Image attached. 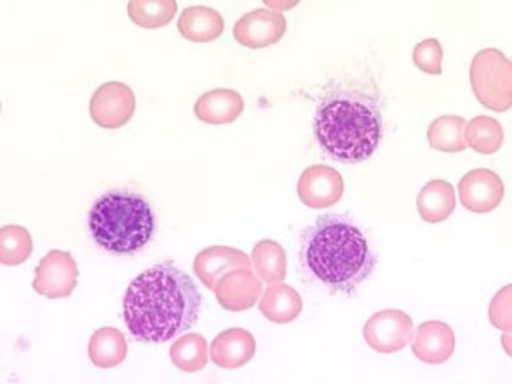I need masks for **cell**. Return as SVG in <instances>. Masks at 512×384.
Here are the masks:
<instances>
[{
  "label": "cell",
  "mask_w": 512,
  "mask_h": 384,
  "mask_svg": "<svg viewBox=\"0 0 512 384\" xmlns=\"http://www.w3.org/2000/svg\"><path fill=\"white\" fill-rule=\"evenodd\" d=\"M315 135L330 158L361 163L373 156L383 137L381 111L364 94H330L316 110Z\"/></svg>",
  "instance_id": "cell-3"
},
{
  "label": "cell",
  "mask_w": 512,
  "mask_h": 384,
  "mask_svg": "<svg viewBox=\"0 0 512 384\" xmlns=\"http://www.w3.org/2000/svg\"><path fill=\"white\" fill-rule=\"evenodd\" d=\"M169 359L183 373H198L209 362L207 340L198 333H187L171 345Z\"/></svg>",
  "instance_id": "cell-23"
},
{
  "label": "cell",
  "mask_w": 512,
  "mask_h": 384,
  "mask_svg": "<svg viewBox=\"0 0 512 384\" xmlns=\"http://www.w3.org/2000/svg\"><path fill=\"white\" fill-rule=\"evenodd\" d=\"M511 289V286L504 287L502 291L497 292V296L490 303V321L502 332L511 330Z\"/></svg>",
  "instance_id": "cell-28"
},
{
  "label": "cell",
  "mask_w": 512,
  "mask_h": 384,
  "mask_svg": "<svg viewBox=\"0 0 512 384\" xmlns=\"http://www.w3.org/2000/svg\"><path fill=\"white\" fill-rule=\"evenodd\" d=\"M465 140L466 146L472 147L473 151L489 156L499 152L504 144V130L495 118L480 115L466 123Z\"/></svg>",
  "instance_id": "cell-24"
},
{
  "label": "cell",
  "mask_w": 512,
  "mask_h": 384,
  "mask_svg": "<svg viewBox=\"0 0 512 384\" xmlns=\"http://www.w3.org/2000/svg\"><path fill=\"white\" fill-rule=\"evenodd\" d=\"M262 280L258 279L251 268H236L217 280V301L222 308L233 313L251 309L262 296Z\"/></svg>",
  "instance_id": "cell-12"
},
{
  "label": "cell",
  "mask_w": 512,
  "mask_h": 384,
  "mask_svg": "<svg viewBox=\"0 0 512 384\" xmlns=\"http://www.w3.org/2000/svg\"><path fill=\"white\" fill-rule=\"evenodd\" d=\"M33 253V238L26 227L9 224L0 229V262L16 267L26 262Z\"/></svg>",
  "instance_id": "cell-25"
},
{
  "label": "cell",
  "mask_w": 512,
  "mask_h": 384,
  "mask_svg": "<svg viewBox=\"0 0 512 384\" xmlns=\"http://www.w3.org/2000/svg\"><path fill=\"white\" fill-rule=\"evenodd\" d=\"M236 268H251L250 256L229 246H210L198 253L193 262V272L207 289L214 291L217 280Z\"/></svg>",
  "instance_id": "cell-14"
},
{
  "label": "cell",
  "mask_w": 512,
  "mask_h": 384,
  "mask_svg": "<svg viewBox=\"0 0 512 384\" xmlns=\"http://www.w3.org/2000/svg\"><path fill=\"white\" fill-rule=\"evenodd\" d=\"M443 57V47L436 38L422 41L414 50V64L431 76H439L443 72Z\"/></svg>",
  "instance_id": "cell-27"
},
{
  "label": "cell",
  "mask_w": 512,
  "mask_h": 384,
  "mask_svg": "<svg viewBox=\"0 0 512 384\" xmlns=\"http://www.w3.org/2000/svg\"><path fill=\"white\" fill-rule=\"evenodd\" d=\"M454 207H456L454 188L446 180L429 181L417 197L420 217L422 221L429 224L446 221L453 214Z\"/></svg>",
  "instance_id": "cell-19"
},
{
  "label": "cell",
  "mask_w": 512,
  "mask_h": 384,
  "mask_svg": "<svg viewBox=\"0 0 512 384\" xmlns=\"http://www.w3.org/2000/svg\"><path fill=\"white\" fill-rule=\"evenodd\" d=\"M412 350L419 361L425 364H443L454 354L453 328L444 321H425L412 333Z\"/></svg>",
  "instance_id": "cell-13"
},
{
  "label": "cell",
  "mask_w": 512,
  "mask_h": 384,
  "mask_svg": "<svg viewBox=\"0 0 512 384\" xmlns=\"http://www.w3.org/2000/svg\"><path fill=\"white\" fill-rule=\"evenodd\" d=\"M89 233L103 250L134 255L154 236L156 219L146 198L137 193L101 195L89 210Z\"/></svg>",
  "instance_id": "cell-4"
},
{
  "label": "cell",
  "mask_w": 512,
  "mask_h": 384,
  "mask_svg": "<svg viewBox=\"0 0 512 384\" xmlns=\"http://www.w3.org/2000/svg\"><path fill=\"white\" fill-rule=\"evenodd\" d=\"M345 183L337 169L315 164L297 181V197L309 209H330L344 197Z\"/></svg>",
  "instance_id": "cell-9"
},
{
  "label": "cell",
  "mask_w": 512,
  "mask_h": 384,
  "mask_svg": "<svg viewBox=\"0 0 512 384\" xmlns=\"http://www.w3.org/2000/svg\"><path fill=\"white\" fill-rule=\"evenodd\" d=\"M89 113L101 128H122L135 113V94L123 82H106L94 91Z\"/></svg>",
  "instance_id": "cell-7"
},
{
  "label": "cell",
  "mask_w": 512,
  "mask_h": 384,
  "mask_svg": "<svg viewBox=\"0 0 512 384\" xmlns=\"http://www.w3.org/2000/svg\"><path fill=\"white\" fill-rule=\"evenodd\" d=\"M251 265L255 268L260 280L267 282L268 286L279 284L286 279L287 255L284 248L272 239H263L256 243L251 255Z\"/></svg>",
  "instance_id": "cell-21"
},
{
  "label": "cell",
  "mask_w": 512,
  "mask_h": 384,
  "mask_svg": "<svg viewBox=\"0 0 512 384\" xmlns=\"http://www.w3.org/2000/svg\"><path fill=\"white\" fill-rule=\"evenodd\" d=\"M466 120L458 115H444L431 123V127L427 130V139L429 146L434 151L448 152V154H456V152L465 151V128Z\"/></svg>",
  "instance_id": "cell-22"
},
{
  "label": "cell",
  "mask_w": 512,
  "mask_h": 384,
  "mask_svg": "<svg viewBox=\"0 0 512 384\" xmlns=\"http://www.w3.org/2000/svg\"><path fill=\"white\" fill-rule=\"evenodd\" d=\"M128 16L140 28L146 30H158L171 23L178 11V4L173 0L164 2H128Z\"/></svg>",
  "instance_id": "cell-26"
},
{
  "label": "cell",
  "mask_w": 512,
  "mask_h": 384,
  "mask_svg": "<svg viewBox=\"0 0 512 384\" xmlns=\"http://www.w3.org/2000/svg\"><path fill=\"white\" fill-rule=\"evenodd\" d=\"M414 321L400 309H384L374 313L364 325V340L379 354H395L410 344Z\"/></svg>",
  "instance_id": "cell-6"
},
{
  "label": "cell",
  "mask_w": 512,
  "mask_h": 384,
  "mask_svg": "<svg viewBox=\"0 0 512 384\" xmlns=\"http://www.w3.org/2000/svg\"><path fill=\"white\" fill-rule=\"evenodd\" d=\"M258 308L267 320L277 325H286L301 315L303 299L294 287L279 282L265 289Z\"/></svg>",
  "instance_id": "cell-17"
},
{
  "label": "cell",
  "mask_w": 512,
  "mask_h": 384,
  "mask_svg": "<svg viewBox=\"0 0 512 384\" xmlns=\"http://www.w3.org/2000/svg\"><path fill=\"white\" fill-rule=\"evenodd\" d=\"M287 21L280 12L256 9L234 24V38L246 48H267L286 35Z\"/></svg>",
  "instance_id": "cell-10"
},
{
  "label": "cell",
  "mask_w": 512,
  "mask_h": 384,
  "mask_svg": "<svg viewBox=\"0 0 512 384\" xmlns=\"http://www.w3.org/2000/svg\"><path fill=\"white\" fill-rule=\"evenodd\" d=\"M202 296L190 275L173 263H159L128 286L123 320L142 344H163L190 330L198 321Z\"/></svg>",
  "instance_id": "cell-1"
},
{
  "label": "cell",
  "mask_w": 512,
  "mask_h": 384,
  "mask_svg": "<svg viewBox=\"0 0 512 384\" xmlns=\"http://www.w3.org/2000/svg\"><path fill=\"white\" fill-rule=\"evenodd\" d=\"M178 30L192 43H209L222 35L224 19L212 7H188L178 19Z\"/></svg>",
  "instance_id": "cell-18"
},
{
  "label": "cell",
  "mask_w": 512,
  "mask_h": 384,
  "mask_svg": "<svg viewBox=\"0 0 512 384\" xmlns=\"http://www.w3.org/2000/svg\"><path fill=\"white\" fill-rule=\"evenodd\" d=\"M255 337L243 328H229L219 333L210 345V359L222 369H239L255 357Z\"/></svg>",
  "instance_id": "cell-15"
},
{
  "label": "cell",
  "mask_w": 512,
  "mask_h": 384,
  "mask_svg": "<svg viewBox=\"0 0 512 384\" xmlns=\"http://www.w3.org/2000/svg\"><path fill=\"white\" fill-rule=\"evenodd\" d=\"M303 262L332 291L352 292L373 274L378 258L359 227L328 216L306 234Z\"/></svg>",
  "instance_id": "cell-2"
},
{
  "label": "cell",
  "mask_w": 512,
  "mask_h": 384,
  "mask_svg": "<svg viewBox=\"0 0 512 384\" xmlns=\"http://www.w3.org/2000/svg\"><path fill=\"white\" fill-rule=\"evenodd\" d=\"M127 350L125 335L113 326L99 328L89 340V359L99 369H113L120 366L127 357Z\"/></svg>",
  "instance_id": "cell-20"
},
{
  "label": "cell",
  "mask_w": 512,
  "mask_h": 384,
  "mask_svg": "<svg viewBox=\"0 0 512 384\" xmlns=\"http://www.w3.org/2000/svg\"><path fill=\"white\" fill-rule=\"evenodd\" d=\"M245 111L243 96L233 89H212L202 94L195 103V115L207 125H227L241 117Z\"/></svg>",
  "instance_id": "cell-16"
},
{
  "label": "cell",
  "mask_w": 512,
  "mask_h": 384,
  "mask_svg": "<svg viewBox=\"0 0 512 384\" xmlns=\"http://www.w3.org/2000/svg\"><path fill=\"white\" fill-rule=\"evenodd\" d=\"M475 98L485 108L504 113L512 105V65L504 53L495 48L478 52L470 67Z\"/></svg>",
  "instance_id": "cell-5"
},
{
  "label": "cell",
  "mask_w": 512,
  "mask_h": 384,
  "mask_svg": "<svg viewBox=\"0 0 512 384\" xmlns=\"http://www.w3.org/2000/svg\"><path fill=\"white\" fill-rule=\"evenodd\" d=\"M79 268L69 251L52 250L36 267L33 289L48 299L69 297L77 287Z\"/></svg>",
  "instance_id": "cell-8"
},
{
  "label": "cell",
  "mask_w": 512,
  "mask_h": 384,
  "mask_svg": "<svg viewBox=\"0 0 512 384\" xmlns=\"http://www.w3.org/2000/svg\"><path fill=\"white\" fill-rule=\"evenodd\" d=\"M504 198L501 176L490 169H473L460 181L461 205L475 214H487L497 209Z\"/></svg>",
  "instance_id": "cell-11"
}]
</instances>
